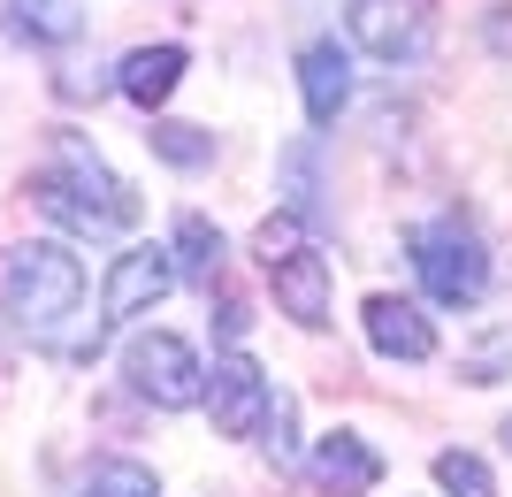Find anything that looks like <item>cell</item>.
I'll use <instances>...</instances> for the list:
<instances>
[{"mask_svg": "<svg viewBox=\"0 0 512 497\" xmlns=\"http://www.w3.org/2000/svg\"><path fill=\"white\" fill-rule=\"evenodd\" d=\"M253 253H260V268H268V283H276V306L291 314V322H299V329L329 322V260H321V245L299 238V222H291V215L260 222Z\"/></svg>", "mask_w": 512, "mask_h": 497, "instance_id": "277c9868", "label": "cell"}, {"mask_svg": "<svg viewBox=\"0 0 512 497\" xmlns=\"http://www.w3.org/2000/svg\"><path fill=\"white\" fill-rule=\"evenodd\" d=\"M8 16H16V31H23V39L62 46V39H77V31H85V0H16Z\"/></svg>", "mask_w": 512, "mask_h": 497, "instance_id": "5bb4252c", "label": "cell"}, {"mask_svg": "<svg viewBox=\"0 0 512 497\" xmlns=\"http://www.w3.org/2000/svg\"><path fill=\"white\" fill-rule=\"evenodd\" d=\"M505 444H512V421H505Z\"/></svg>", "mask_w": 512, "mask_h": 497, "instance_id": "44dd1931", "label": "cell"}, {"mask_svg": "<svg viewBox=\"0 0 512 497\" xmlns=\"http://www.w3.org/2000/svg\"><path fill=\"white\" fill-rule=\"evenodd\" d=\"M352 39L375 62H413L428 46V0H352Z\"/></svg>", "mask_w": 512, "mask_h": 497, "instance_id": "ba28073f", "label": "cell"}, {"mask_svg": "<svg viewBox=\"0 0 512 497\" xmlns=\"http://www.w3.org/2000/svg\"><path fill=\"white\" fill-rule=\"evenodd\" d=\"M123 383L146 398V406L161 413H184L207 398V368H199V352L184 345V337H169V329H138L123 345Z\"/></svg>", "mask_w": 512, "mask_h": 497, "instance_id": "5b68a950", "label": "cell"}, {"mask_svg": "<svg viewBox=\"0 0 512 497\" xmlns=\"http://www.w3.org/2000/svg\"><path fill=\"white\" fill-rule=\"evenodd\" d=\"M176 276H192V283H214V268H222V230H214L207 215H184L176 222Z\"/></svg>", "mask_w": 512, "mask_h": 497, "instance_id": "2e32d148", "label": "cell"}, {"mask_svg": "<svg viewBox=\"0 0 512 497\" xmlns=\"http://www.w3.org/2000/svg\"><path fill=\"white\" fill-rule=\"evenodd\" d=\"M299 92H306V115L314 123H337L344 100H352V54L337 39H314L299 54Z\"/></svg>", "mask_w": 512, "mask_h": 497, "instance_id": "8fae6325", "label": "cell"}, {"mask_svg": "<svg viewBox=\"0 0 512 497\" xmlns=\"http://www.w3.org/2000/svg\"><path fill=\"white\" fill-rule=\"evenodd\" d=\"M367 322V345L383 352V360H406V368H421L428 352H436V329H428V314L413 299H390V291H375V299L360 306Z\"/></svg>", "mask_w": 512, "mask_h": 497, "instance_id": "30bf717a", "label": "cell"}, {"mask_svg": "<svg viewBox=\"0 0 512 497\" xmlns=\"http://www.w3.org/2000/svg\"><path fill=\"white\" fill-rule=\"evenodd\" d=\"M306 475H314V490H329V497H367L383 482V452H375L367 436H352V429H329L314 444V459H306Z\"/></svg>", "mask_w": 512, "mask_h": 497, "instance_id": "9c48e42d", "label": "cell"}, {"mask_svg": "<svg viewBox=\"0 0 512 497\" xmlns=\"http://www.w3.org/2000/svg\"><path fill=\"white\" fill-rule=\"evenodd\" d=\"M169 283H176V260L161 253V245H130V253L107 260V291H100V314L107 322H138L146 306L169 299Z\"/></svg>", "mask_w": 512, "mask_h": 497, "instance_id": "52a82bcc", "label": "cell"}, {"mask_svg": "<svg viewBox=\"0 0 512 497\" xmlns=\"http://www.w3.org/2000/svg\"><path fill=\"white\" fill-rule=\"evenodd\" d=\"M77 497H161V490H153V467H138L123 452H100L85 467V482H77Z\"/></svg>", "mask_w": 512, "mask_h": 497, "instance_id": "9a60e30c", "label": "cell"}, {"mask_svg": "<svg viewBox=\"0 0 512 497\" xmlns=\"http://www.w3.org/2000/svg\"><path fill=\"white\" fill-rule=\"evenodd\" d=\"M436 482H444L451 497H497L490 467H482L474 452H436Z\"/></svg>", "mask_w": 512, "mask_h": 497, "instance_id": "ac0fdd59", "label": "cell"}, {"mask_svg": "<svg viewBox=\"0 0 512 497\" xmlns=\"http://www.w3.org/2000/svg\"><path fill=\"white\" fill-rule=\"evenodd\" d=\"M31 207L69 222V230H85V238H115V230L138 222V192L107 169L77 130H54V138H46V169L31 176Z\"/></svg>", "mask_w": 512, "mask_h": 497, "instance_id": "6da1fadb", "label": "cell"}, {"mask_svg": "<svg viewBox=\"0 0 512 497\" xmlns=\"http://www.w3.org/2000/svg\"><path fill=\"white\" fill-rule=\"evenodd\" d=\"M406 253H413V276L436 306H474L490 291V253L459 215H436V222H413L406 230Z\"/></svg>", "mask_w": 512, "mask_h": 497, "instance_id": "3957f363", "label": "cell"}, {"mask_svg": "<svg viewBox=\"0 0 512 497\" xmlns=\"http://www.w3.org/2000/svg\"><path fill=\"white\" fill-rule=\"evenodd\" d=\"M146 146L161 153L169 169H207V161H214V138H207V130H192V123H153Z\"/></svg>", "mask_w": 512, "mask_h": 497, "instance_id": "e0dca14e", "label": "cell"}, {"mask_svg": "<svg viewBox=\"0 0 512 497\" xmlns=\"http://www.w3.org/2000/svg\"><path fill=\"white\" fill-rule=\"evenodd\" d=\"M276 184H283V215L299 230H321L329 222V199H321V146L314 138H291L276 153Z\"/></svg>", "mask_w": 512, "mask_h": 497, "instance_id": "7c38bea8", "label": "cell"}, {"mask_svg": "<svg viewBox=\"0 0 512 497\" xmlns=\"http://www.w3.org/2000/svg\"><path fill=\"white\" fill-rule=\"evenodd\" d=\"M207 406H214V429L230 436V444H245V436H260L276 421V383H268L245 352H230V360H214V375H207Z\"/></svg>", "mask_w": 512, "mask_h": 497, "instance_id": "8992f818", "label": "cell"}, {"mask_svg": "<svg viewBox=\"0 0 512 497\" xmlns=\"http://www.w3.org/2000/svg\"><path fill=\"white\" fill-rule=\"evenodd\" d=\"M214 329H222V337H230V345H237V337L253 329V322H245V299H222V322H214Z\"/></svg>", "mask_w": 512, "mask_h": 497, "instance_id": "d6986e66", "label": "cell"}, {"mask_svg": "<svg viewBox=\"0 0 512 497\" xmlns=\"http://www.w3.org/2000/svg\"><path fill=\"white\" fill-rule=\"evenodd\" d=\"M176 77H184V46H138V54H123V69H115V92L138 100V108H161L176 92Z\"/></svg>", "mask_w": 512, "mask_h": 497, "instance_id": "4fadbf2b", "label": "cell"}, {"mask_svg": "<svg viewBox=\"0 0 512 497\" xmlns=\"http://www.w3.org/2000/svg\"><path fill=\"white\" fill-rule=\"evenodd\" d=\"M306 8H329V0H306Z\"/></svg>", "mask_w": 512, "mask_h": 497, "instance_id": "ffe728a7", "label": "cell"}, {"mask_svg": "<svg viewBox=\"0 0 512 497\" xmlns=\"http://www.w3.org/2000/svg\"><path fill=\"white\" fill-rule=\"evenodd\" d=\"M0 299H8V314H16L39 345H62V322L77 314V299H85V260L69 253V245H54V238H31L0 268Z\"/></svg>", "mask_w": 512, "mask_h": 497, "instance_id": "7a4b0ae2", "label": "cell"}]
</instances>
